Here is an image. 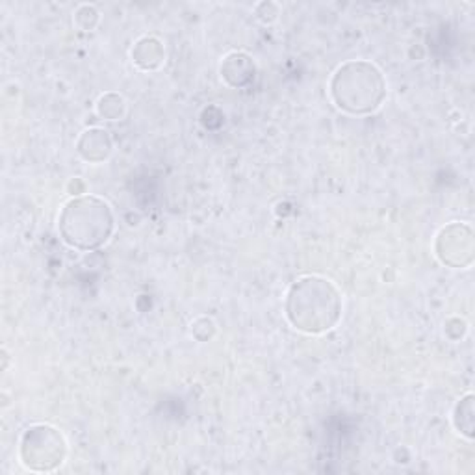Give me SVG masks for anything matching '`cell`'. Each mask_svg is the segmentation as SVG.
Here are the masks:
<instances>
[{"mask_svg": "<svg viewBox=\"0 0 475 475\" xmlns=\"http://www.w3.org/2000/svg\"><path fill=\"white\" fill-rule=\"evenodd\" d=\"M95 108H97L99 118L108 119V121H118V119H123L127 114V100L119 93L108 91L99 97Z\"/></svg>", "mask_w": 475, "mask_h": 475, "instance_id": "9", "label": "cell"}, {"mask_svg": "<svg viewBox=\"0 0 475 475\" xmlns=\"http://www.w3.org/2000/svg\"><path fill=\"white\" fill-rule=\"evenodd\" d=\"M344 301L333 280L305 275L290 286L284 312L290 325L305 335H323L335 328L342 318Z\"/></svg>", "mask_w": 475, "mask_h": 475, "instance_id": "1", "label": "cell"}, {"mask_svg": "<svg viewBox=\"0 0 475 475\" xmlns=\"http://www.w3.org/2000/svg\"><path fill=\"white\" fill-rule=\"evenodd\" d=\"M434 254L436 259L448 268L453 270L470 268L475 259L473 229L462 222L448 223L436 234Z\"/></svg>", "mask_w": 475, "mask_h": 475, "instance_id": "5", "label": "cell"}, {"mask_svg": "<svg viewBox=\"0 0 475 475\" xmlns=\"http://www.w3.org/2000/svg\"><path fill=\"white\" fill-rule=\"evenodd\" d=\"M215 335V323L208 316H201L192 323V337L199 342H208Z\"/></svg>", "mask_w": 475, "mask_h": 475, "instance_id": "12", "label": "cell"}, {"mask_svg": "<svg viewBox=\"0 0 475 475\" xmlns=\"http://www.w3.org/2000/svg\"><path fill=\"white\" fill-rule=\"evenodd\" d=\"M254 15L264 24H271L280 15V6L277 3H261L254 8Z\"/></svg>", "mask_w": 475, "mask_h": 475, "instance_id": "13", "label": "cell"}, {"mask_svg": "<svg viewBox=\"0 0 475 475\" xmlns=\"http://www.w3.org/2000/svg\"><path fill=\"white\" fill-rule=\"evenodd\" d=\"M222 79L231 86V88H245L254 81L257 75V67L249 54L245 52H231L223 58L222 67Z\"/></svg>", "mask_w": 475, "mask_h": 475, "instance_id": "7", "label": "cell"}, {"mask_svg": "<svg viewBox=\"0 0 475 475\" xmlns=\"http://www.w3.org/2000/svg\"><path fill=\"white\" fill-rule=\"evenodd\" d=\"M473 414H475L473 395L466 394L462 399H459V404L453 409V425L466 438H473V429H475Z\"/></svg>", "mask_w": 475, "mask_h": 475, "instance_id": "10", "label": "cell"}, {"mask_svg": "<svg viewBox=\"0 0 475 475\" xmlns=\"http://www.w3.org/2000/svg\"><path fill=\"white\" fill-rule=\"evenodd\" d=\"M23 464L33 471H52L67 457V441L60 429L49 423L30 425L19 442Z\"/></svg>", "mask_w": 475, "mask_h": 475, "instance_id": "4", "label": "cell"}, {"mask_svg": "<svg viewBox=\"0 0 475 475\" xmlns=\"http://www.w3.org/2000/svg\"><path fill=\"white\" fill-rule=\"evenodd\" d=\"M328 91L342 112L368 116L383 106L388 86L383 71L375 63L368 60H351L335 71Z\"/></svg>", "mask_w": 475, "mask_h": 475, "instance_id": "2", "label": "cell"}, {"mask_svg": "<svg viewBox=\"0 0 475 475\" xmlns=\"http://www.w3.org/2000/svg\"><path fill=\"white\" fill-rule=\"evenodd\" d=\"M116 217L104 199L77 195L67 201L58 219L62 240L79 251H95L106 245L114 234Z\"/></svg>", "mask_w": 475, "mask_h": 475, "instance_id": "3", "label": "cell"}, {"mask_svg": "<svg viewBox=\"0 0 475 475\" xmlns=\"http://www.w3.org/2000/svg\"><path fill=\"white\" fill-rule=\"evenodd\" d=\"M72 21H75L77 28L82 30V32H91L97 28V24L100 23V14L99 10L93 6V5H82L77 8L75 12V17H72Z\"/></svg>", "mask_w": 475, "mask_h": 475, "instance_id": "11", "label": "cell"}, {"mask_svg": "<svg viewBox=\"0 0 475 475\" xmlns=\"http://www.w3.org/2000/svg\"><path fill=\"white\" fill-rule=\"evenodd\" d=\"M130 58L134 65L139 67L141 71H155L162 67L166 60L164 43L158 38H155V35H143V38H139L134 43L130 51Z\"/></svg>", "mask_w": 475, "mask_h": 475, "instance_id": "8", "label": "cell"}, {"mask_svg": "<svg viewBox=\"0 0 475 475\" xmlns=\"http://www.w3.org/2000/svg\"><path fill=\"white\" fill-rule=\"evenodd\" d=\"M79 155L90 164H100L108 160V157L114 151V141L108 130L93 127L81 134L77 141Z\"/></svg>", "mask_w": 475, "mask_h": 475, "instance_id": "6", "label": "cell"}]
</instances>
